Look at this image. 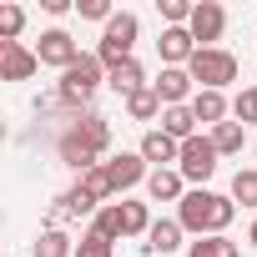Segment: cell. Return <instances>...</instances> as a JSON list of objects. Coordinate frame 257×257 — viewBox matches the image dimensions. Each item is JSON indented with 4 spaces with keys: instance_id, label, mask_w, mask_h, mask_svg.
I'll list each match as a JSON object with an SVG mask.
<instances>
[{
    "instance_id": "1",
    "label": "cell",
    "mask_w": 257,
    "mask_h": 257,
    "mask_svg": "<svg viewBox=\"0 0 257 257\" xmlns=\"http://www.w3.org/2000/svg\"><path fill=\"white\" fill-rule=\"evenodd\" d=\"M232 217H237V202H232V197H217V192H207V187H197V192H187V197L177 202L182 232H197V237H222Z\"/></svg>"
},
{
    "instance_id": "19",
    "label": "cell",
    "mask_w": 257,
    "mask_h": 257,
    "mask_svg": "<svg viewBox=\"0 0 257 257\" xmlns=\"http://www.w3.org/2000/svg\"><path fill=\"white\" fill-rule=\"evenodd\" d=\"M61 162H66V167H76V172H91V167H101V162H96V152H91V147H86L76 132H66V137H61Z\"/></svg>"
},
{
    "instance_id": "21",
    "label": "cell",
    "mask_w": 257,
    "mask_h": 257,
    "mask_svg": "<svg viewBox=\"0 0 257 257\" xmlns=\"http://www.w3.org/2000/svg\"><path fill=\"white\" fill-rule=\"evenodd\" d=\"M31 252H36V257H76V242H71L61 227H46V232L31 242Z\"/></svg>"
},
{
    "instance_id": "8",
    "label": "cell",
    "mask_w": 257,
    "mask_h": 257,
    "mask_svg": "<svg viewBox=\"0 0 257 257\" xmlns=\"http://www.w3.org/2000/svg\"><path fill=\"white\" fill-rule=\"evenodd\" d=\"M192 86H197V81H192L187 66H162V76L152 81V91L162 96V106H192V96H197Z\"/></svg>"
},
{
    "instance_id": "32",
    "label": "cell",
    "mask_w": 257,
    "mask_h": 257,
    "mask_svg": "<svg viewBox=\"0 0 257 257\" xmlns=\"http://www.w3.org/2000/svg\"><path fill=\"white\" fill-rule=\"evenodd\" d=\"M76 257H116V252H111V242H106V237H96V232H86V237L76 242Z\"/></svg>"
},
{
    "instance_id": "29",
    "label": "cell",
    "mask_w": 257,
    "mask_h": 257,
    "mask_svg": "<svg viewBox=\"0 0 257 257\" xmlns=\"http://www.w3.org/2000/svg\"><path fill=\"white\" fill-rule=\"evenodd\" d=\"M232 202H242V207L257 212V172H237L232 177Z\"/></svg>"
},
{
    "instance_id": "7",
    "label": "cell",
    "mask_w": 257,
    "mask_h": 257,
    "mask_svg": "<svg viewBox=\"0 0 257 257\" xmlns=\"http://www.w3.org/2000/svg\"><path fill=\"white\" fill-rule=\"evenodd\" d=\"M36 56H41V66H56V71H71L86 51L71 41V31H46L41 36V46H36Z\"/></svg>"
},
{
    "instance_id": "34",
    "label": "cell",
    "mask_w": 257,
    "mask_h": 257,
    "mask_svg": "<svg viewBox=\"0 0 257 257\" xmlns=\"http://www.w3.org/2000/svg\"><path fill=\"white\" fill-rule=\"evenodd\" d=\"M247 242H252V247H257V217H252V232H247Z\"/></svg>"
},
{
    "instance_id": "31",
    "label": "cell",
    "mask_w": 257,
    "mask_h": 257,
    "mask_svg": "<svg viewBox=\"0 0 257 257\" xmlns=\"http://www.w3.org/2000/svg\"><path fill=\"white\" fill-rule=\"evenodd\" d=\"M157 6H162V21L167 26H192V11L197 6H187V0H157Z\"/></svg>"
},
{
    "instance_id": "23",
    "label": "cell",
    "mask_w": 257,
    "mask_h": 257,
    "mask_svg": "<svg viewBox=\"0 0 257 257\" xmlns=\"http://www.w3.org/2000/svg\"><path fill=\"white\" fill-rule=\"evenodd\" d=\"M167 106H162V96L152 91V86H142L137 96H126V116H132V121H152V116H162Z\"/></svg>"
},
{
    "instance_id": "24",
    "label": "cell",
    "mask_w": 257,
    "mask_h": 257,
    "mask_svg": "<svg viewBox=\"0 0 257 257\" xmlns=\"http://www.w3.org/2000/svg\"><path fill=\"white\" fill-rule=\"evenodd\" d=\"M187 257H242V247L222 232V237H197V242L187 247Z\"/></svg>"
},
{
    "instance_id": "2",
    "label": "cell",
    "mask_w": 257,
    "mask_h": 257,
    "mask_svg": "<svg viewBox=\"0 0 257 257\" xmlns=\"http://www.w3.org/2000/svg\"><path fill=\"white\" fill-rule=\"evenodd\" d=\"M137 31H142V21H137L132 11H116V16L106 21V31H101V46H96V61L106 66V76H111L116 66H126V61H137V56H132V46H137Z\"/></svg>"
},
{
    "instance_id": "33",
    "label": "cell",
    "mask_w": 257,
    "mask_h": 257,
    "mask_svg": "<svg viewBox=\"0 0 257 257\" xmlns=\"http://www.w3.org/2000/svg\"><path fill=\"white\" fill-rule=\"evenodd\" d=\"M76 11H81V21H101V26L116 16V11L106 6V0H76Z\"/></svg>"
},
{
    "instance_id": "10",
    "label": "cell",
    "mask_w": 257,
    "mask_h": 257,
    "mask_svg": "<svg viewBox=\"0 0 257 257\" xmlns=\"http://www.w3.org/2000/svg\"><path fill=\"white\" fill-rule=\"evenodd\" d=\"M106 172H111V187H116V192H132V187H142V182L152 177L142 152H121V157H111Z\"/></svg>"
},
{
    "instance_id": "22",
    "label": "cell",
    "mask_w": 257,
    "mask_h": 257,
    "mask_svg": "<svg viewBox=\"0 0 257 257\" xmlns=\"http://www.w3.org/2000/svg\"><path fill=\"white\" fill-rule=\"evenodd\" d=\"M242 142H247V126H242V121H222V126H212V147H217V157H237Z\"/></svg>"
},
{
    "instance_id": "27",
    "label": "cell",
    "mask_w": 257,
    "mask_h": 257,
    "mask_svg": "<svg viewBox=\"0 0 257 257\" xmlns=\"http://www.w3.org/2000/svg\"><path fill=\"white\" fill-rule=\"evenodd\" d=\"M91 232H96V237H106V242L126 237V232H121V207H101V212L91 217Z\"/></svg>"
},
{
    "instance_id": "13",
    "label": "cell",
    "mask_w": 257,
    "mask_h": 257,
    "mask_svg": "<svg viewBox=\"0 0 257 257\" xmlns=\"http://www.w3.org/2000/svg\"><path fill=\"white\" fill-rule=\"evenodd\" d=\"M147 197H152V202H182V197H187V182H182V172H177V167H162V172H152V177H147Z\"/></svg>"
},
{
    "instance_id": "5",
    "label": "cell",
    "mask_w": 257,
    "mask_h": 257,
    "mask_svg": "<svg viewBox=\"0 0 257 257\" xmlns=\"http://www.w3.org/2000/svg\"><path fill=\"white\" fill-rule=\"evenodd\" d=\"M177 172H182V182H212V172H217V147H212V137H192V142H182V157H177Z\"/></svg>"
},
{
    "instance_id": "16",
    "label": "cell",
    "mask_w": 257,
    "mask_h": 257,
    "mask_svg": "<svg viewBox=\"0 0 257 257\" xmlns=\"http://www.w3.org/2000/svg\"><path fill=\"white\" fill-rule=\"evenodd\" d=\"M142 157L162 172L167 162H177V157H182V142H172L167 132H147V137H142Z\"/></svg>"
},
{
    "instance_id": "11",
    "label": "cell",
    "mask_w": 257,
    "mask_h": 257,
    "mask_svg": "<svg viewBox=\"0 0 257 257\" xmlns=\"http://www.w3.org/2000/svg\"><path fill=\"white\" fill-rule=\"evenodd\" d=\"M36 66H41V56H36L31 46H21V41L0 46V81H31Z\"/></svg>"
},
{
    "instance_id": "9",
    "label": "cell",
    "mask_w": 257,
    "mask_h": 257,
    "mask_svg": "<svg viewBox=\"0 0 257 257\" xmlns=\"http://www.w3.org/2000/svg\"><path fill=\"white\" fill-rule=\"evenodd\" d=\"M157 56H162V66H192V56H197L192 31L187 26H167L162 41H157Z\"/></svg>"
},
{
    "instance_id": "15",
    "label": "cell",
    "mask_w": 257,
    "mask_h": 257,
    "mask_svg": "<svg viewBox=\"0 0 257 257\" xmlns=\"http://www.w3.org/2000/svg\"><path fill=\"white\" fill-rule=\"evenodd\" d=\"M96 212H101V202H96L91 192H81V187H71V192L61 197V207L51 212V227H56V222H66V217H76V222H81V217H96Z\"/></svg>"
},
{
    "instance_id": "20",
    "label": "cell",
    "mask_w": 257,
    "mask_h": 257,
    "mask_svg": "<svg viewBox=\"0 0 257 257\" xmlns=\"http://www.w3.org/2000/svg\"><path fill=\"white\" fill-rule=\"evenodd\" d=\"M147 247L152 252H177L182 247V222H172V217H162V222H152V232H147Z\"/></svg>"
},
{
    "instance_id": "3",
    "label": "cell",
    "mask_w": 257,
    "mask_h": 257,
    "mask_svg": "<svg viewBox=\"0 0 257 257\" xmlns=\"http://www.w3.org/2000/svg\"><path fill=\"white\" fill-rule=\"evenodd\" d=\"M101 81H106V66L96 61V56H81L71 71H61V86H56V96H61V106H71L76 116L91 106V96L101 91Z\"/></svg>"
},
{
    "instance_id": "28",
    "label": "cell",
    "mask_w": 257,
    "mask_h": 257,
    "mask_svg": "<svg viewBox=\"0 0 257 257\" xmlns=\"http://www.w3.org/2000/svg\"><path fill=\"white\" fill-rule=\"evenodd\" d=\"M21 26H26V11L6 0V6H0V46H11V41L21 36Z\"/></svg>"
},
{
    "instance_id": "25",
    "label": "cell",
    "mask_w": 257,
    "mask_h": 257,
    "mask_svg": "<svg viewBox=\"0 0 257 257\" xmlns=\"http://www.w3.org/2000/svg\"><path fill=\"white\" fill-rule=\"evenodd\" d=\"M116 207H121V232H126V237H147V232H152L147 202H116Z\"/></svg>"
},
{
    "instance_id": "26",
    "label": "cell",
    "mask_w": 257,
    "mask_h": 257,
    "mask_svg": "<svg viewBox=\"0 0 257 257\" xmlns=\"http://www.w3.org/2000/svg\"><path fill=\"white\" fill-rule=\"evenodd\" d=\"M81 192H91L96 202H111L116 197V187H111V172H106V162L101 167H91V172H81V182H76Z\"/></svg>"
},
{
    "instance_id": "18",
    "label": "cell",
    "mask_w": 257,
    "mask_h": 257,
    "mask_svg": "<svg viewBox=\"0 0 257 257\" xmlns=\"http://www.w3.org/2000/svg\"><path fill=\"white\" fill-rule=\"evenodd\" d=\"M106 86H111L116 96H137V91L147 86V71H142V61H126V66H116V71L106 76Z\"/></svg>"
},
{
    "instance_id": "30",
    "label": "cell",
    "mask_w": 257,
    "mask_h": 257,
    "mask_svg": "<svg viewBox=\"0 0 257 257\" xmlns=\"http://www.w3.org/2000/svg\"><path fill=\"white\" fill-rule=\"evenodd\" d=\"M232 116H237L242 126H257V86L237 91V101H232Z\"/></svg>"
},
{
    "instance_id": "17",
    "label": "cell",
    "mask_w": 257,
    "mask_h": 257,
    "mask_svg": "<svg viewBox=\"0 0 257 257\" xmlns=\"http://www.w3.org/2000/svg\"><path fill=\"white\" fill-rule=\"evenodd\" d=\"M162 132H167L172 142H192V137H197V116H192V106H167V111H162Z\"/></svg>"
},
{
    "instance_id": "12",
    "label": "cell",
    "mask_w": 257,
    "mask_h": 257,
    "mask_svg": "<svg viewBox=\"0 0 257 257\" xmlns=\"http://www.w3.org/2000/svg\"><path fill=\"white\" fill-rule=\"evenodd\" d=\"M71 132L101 157L106 147H111V126H106V116H96V111H81V116H71Z\"/></svg>"
},
{
    "instance_id": "14",
    "label": "cell",
    "mask_w": 257,
    "mask_h": 257,
    "mask_svg": "<svg viewBox=\"0 0 257 257\" xmlns=\"http://www.w3.org/2000/svg\"><path fill=\"white\" fill-rule=\"evenodd\" d=\"M227 111H232V101H227L222 91H197V96H192V116H197L202 126H222Z\"/></svg>"
},
{
    "instance_id": "4",
    "label": "cell",
    "mask_w": 257,
    "mask_h": 257,
    "mask_svg": "<svg viewBox=\"0 0 257 257\" xmlns=\"http://www.w3.org/2000/svg\"><path fill=\"white\" fill-rule=\"evenodd\" d=\"M187 71H192L197 91H222V86H232V81H237V56H232V51H222V46H217V51H197Z\"/></svg>"
},
{
    "instance_id": "6",
    "label": "cell",
    "mask_w": 257,
    "mask_h": 257,
    "mask_svg": "<svg viewBox=\"0 0 257 257\" xmlns=\"http://www.w3.org/2000/svg\"><path fill=\"white\" fill-rule=\"evenodd\" d=\"M192 41H197V51H217V41H222V31H227V11L217 6V0H197V11H192Z\"/></svg>"
}]
</instances>
